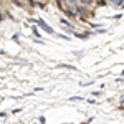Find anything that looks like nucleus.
<instances>
[{
  "instance_id": "obj_1",
  "label": "nucleus",
  "mask_w": 124,
  "mask_h": 124,
  "mask_svg": "<svg viewBox=\"0 0 124 124\" xmlns=\"http://www.w3.org/2000/svg\"><path fill=\"white\" fill-rule=\"evenodd\" d=\"M38 25H40V27H41L43 30H46L48 33H53V30H51V27H48V25L45 23V22H43V20H38Z\"/></svg>"
},
{
  "instance_id": "obj_2",
  "label": "nucleus",
  "mask_w": 124,
  "mask_h": 124,
  "mask_svg": "<svg viewBox=\"0 0 124 124\" xmlns=\"http://www.w3.org/2000/svg\"><path fill=\"white\" fill-rule=\"evenodd\" d=\"M89 2H91V0H83V3H89Z\"/></svg>"
}]
</instances>
